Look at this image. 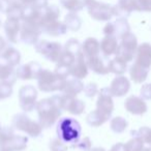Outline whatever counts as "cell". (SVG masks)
Instances as JSON below:
<instances>
[{"instance_id":"8fae6325","label":"cell","mask_w":151,"mask_h":151,"mask_svg":"<svg viewBox=\"0 0 151 151\" xmlns=\"http://www.w3.org/2000/svg\"><path fill=\"white\" fill-rule=\"evenodd\" d=\"M124 108L128 113L134 114V115H143L148 110L147 104L145 103V99L143 97L136 96V95L128 96L125 99Z\"/></svg>"},{"instance_id":"e0dca14e","label":"cell","mask_w":151,"mask_h":151,"mask_svg":"<svg viewBox=\"0 0 151 151\" xmlns=\"http://www.w3.org/2000/svg\"><path fill=\"white\" fill-rule=\"evenodd\" d=\"M27 137L15 134L5 144L0 146V149H9L12 151H22L27 147Z\"/></svg>"},{"instance_id":"f546056e","label":"cell","mask_w":151,"mask_h":151,"mask_svg":"<svg viewBox=\"0 0 151 151\" xmlns=\"http://www.w3.org/2000/svg\"><path fill=\"white\" fill-rule=\"evenodd\" d=\"M65 51H68V52L73 53V54H75V55H78L79 53L82 52L79 42L75 40H70L67 42L66 46H65Z\"/></svg>"},{"instance_id":"f1b7e54d","label":"cell","mask_w":151,"mask_h":151,"mask_svg":"<svg viewBox=\"0 0 151 151\" xmlns=\"http://www.w3.org/2000/svg\"><path fill=\"white\" fill-rule=\"evenodd\" d=\"M49 148L51 151H67V145H65V143L61 139L56 138L50 142Z\"/></svg>"},{"instance_id":"277c9868","label":"cell","mask_w":151,"mask_h":151,"mask_svg":"<svg viewBox=\"0 0 151 151\" xmlns=\"http://www.w3.org/2000/svg\"><path fill=\"white\" fill-rule=\"evenodd\" d=\"M13 127L15 129L27 134L32 138H37L42 134V126L40 122H36L28 117L26 114L20 113L14 116L13 118Z\"/></svg>"},{"instance_id":"f35d334b","label":"cell","mask_w":151,"mask_h":151,"mask_svg":"<svg viewBox=\"0 0 151 151\" xmlns=\"http://www.w3.org/2000/svg\"><path fill=\"white\" fill-rule=\"evenodd\" d=\"M149 151H151V146H150V147H149Z\"/></svg>"},{"instance_id":"d6986e66","label":"cell","mask_w":151,"mask_h":151,"mask_svg":"<svg viewBox=\"0 0 151 151\" xmlns=\"http://www.w3.org/2000/svg\"><path fill=\"white\" fill-rule=\"evenodd\" d=\"M149 69L134 62L129 68V76L132 81L136 84H142L148 78Z\"/></svg>"},{"instance_id":"7c38bea8","label":"cell","mask_w":151,"mask_h":151,"mask_svg":"<svg viewBox=\"0 0 151 151\" xmlns=\"http://www.w3.org/2000/svg\"><path fill=\"white\" fill-rule=\"evenodd\" d=\"M130 88V82L124 76H118L112 81L109 87V90L113 96L121 97L128 92Z\"/></svg>"},{"instance_id":"3957f363","label":"cell","mask_w":151,"mask_h":151,"mask_svg":"<svg viewBox=\"0 0 151 151\" xmlns=\"http://www.w3.org/2000/svg\"><path fill=\"white\" fill-rule=\"evenodd\" d=\"M66 79L57 75L55 71L49 69H42L37 77V86L40 91L44 92H54L62 91L64 88Z\"/></svg>"},{"instance_id":"2e32d148","label":"cell","mask_w":151,"mask_h":151,"mask_svg":"<svg viewBox=\"0 0 151 151\" xmlns=\"http://www.w3.org/2000/svg\"><path fill=\"white\" fill-rule=\"evenodd\" d=\"M85 60H86V63L88 65V68L91 69L92 71H94L97 75L105 76L110 73L109 67H108V63H106L104 61V59L101 57H99V55L89 57V58H85Z\"/></svg>"},{"instance_id":"484cf974","label":"cell","mask_w":151,"mask_h":151,"mask_svg":"<svg viewBox=\"0 0 151 151\" xmlns=\"http://www.w3.org/2000/svg\"><path fill=\"white\" fill-rule=\"evenodd\" d=\"M124 147L125 151H142L144 148V142L138 136H134L126 144H124Z\"/></svg>"},{"instance_id":"8992f818","label":"cell","mask_w":151,"mask_h":151,"mask_svg":"<svg viewBox=\"0 0 151 151\" xmlns=\"http://www.w3.org/2000/svg\"><path fill=\"white\" fill-rule=\"evenodd\" d=\"M137 51V38L134 35L128 33L123 35L121 45L117 51V56L123 59L125 62H130L134 60Z\"/></svg>"},{"instance_id":"7402d4cb","label":"cell","mask_w":151,"mask_h":151,"mask_svg":"<svg viewBox=\"0 0 151 151\" xmlns=\"http://www.w3.org/2000/svg\"><path fill=\"white\" fill-rule=\"evenodd\" d=\"M108 67H109V71L112 73H115L117 76H121L127 69V62L121 59L120 57L116 56L112 60L108 61Z\"/></svg>"},{"instance_id":"603a6c76","label":"cell","mask_w":151,"mask_h":151,"mask_svg":"<svg viewBox=\"0 0 151 151\" xmlns=\"http://www.w3.org/2000/svg\"><path fill=\"white\" fill-rule=\"evenodd\" d=\"M118 48L119 47H118L116 38L111 37V36H107L106 38H104L101 44V50L106 57H109L113 54H117Z\"/></svg>"},{"instance_id":"52a82bcc","label":"cell","mask_w":151,"mask_h":151,"mask_svg":"<svg viewBox=\"0 0 151 151\" xmlns=\"http://www.w3.org/2000/svg\"><path fill=\"white\" fill-rule=\"evenodd\" d=\"M36 51L40 54H42L46 59H48L51 62H58L62 55V48L58 42H38L36 45Z\"/></svg>"},{"instance_id":"836d02e7","label":"cell","mask_w":151,"mask_h":151,"mask_svg":"<svg viewBox=\"0 0 151 151\" xmlns=\"http://www.w3.org/2000/svg\"><path fill=\"white\" fill-rule=\"evenodd\" d=\"M110 151H125V147L123 143H117L110 149Z\"/></svg>"},{"instance_id":"4fadbf2b","label":"cell","mask_w":151,"mask_h":151,"mask_svg":"<svg viewBox=\"0 0 151 151\" xmlns=\"http://www.w3.org/2000/svg\"><path fill=\"white\" fill-rule=\"evenodd\" d=\"M88 65L86 63V60L84 58V55L83 53H79L77 55V58L76 61L73 62V64L69 68V76H71L73 78L77 79H82L86 78L87 75H88Z\"/></svg>"},{"instance_id":"30bf717a","label":"cell","mask_w":151,"mask_h":151,"mask_svg":"<svg viewBox=\"0 0 151 151\" xmlns=\"http://www.w3.org/2000/svg\"><path fill=\"white\" fill-rule=\"evenodd\" d=\"M42 69V68L40 63L31 61L18 67L16 73H17V78L20 80H32V79H37Z\"/></svg>"},{"instance_id":"ab89813d","label":"cell","mask_w":151,"mask_h":151,"mask_svg":"<svg viewBox=\"0 0 151 151\" xmlns=\"http://www.w3.org/2000/svg\"><path fill=\"white\" fill-rule=\"evenodd\" d=\"M1 128H2V127H1V124H0V129H1Z\"/></svg>"},{"instance_id":"5b68a950","label":"cell","mask_w":151,"mask_h":151,"mask_svg":"<svg viewBox=\"0 0 151 151\" xmlns=\"http://www.w3.org/2000/svg\"><path fill=\"white\" fill-rule=\"evenodd\" d=\"M37 99V91L32 85L23 86L19 91L20 107L24 112H31L35 109Z\"/></svg>"},{"instance_id":"8d00e7d4","label":"cell","mask_w":151,"mask_h":151,"mask_svg":"<svg viewBox=\"0 0 151 151\" xmlns=\"http://www.w3.org/2000/svg\"><path fill=\"white\" fill-rule=\"evenodd\" d=\"M1 99H3V97H2V92H1V87H0V101Z\"/></svg>"},{"instance_id":"74e56055","label":"cell","mask_w":151,"mask_h":151,"mask_svg":"<svg viewBox=\"0 0 151 151\" xmlns=\"http://www.w3.org/2000/svg\"><path fill=\"white\" fill-rule=\"evenodd\" d=\"M0 151H12L9 149H0Z\"/></svg>"},{"instance_id":"83f0119b","label":"cell","mask_w":151,"mask_h":151,"mask_svg":"<svg viewBox=\"0 0 151 151\" xmlns=\"http://www.w3.org/2000/svg\"><path fill=\"white\" fill-rule=\"evenodd\" d=\"M132 134L138 136L139 138L142 139L143 142L148 144L149 146H151V128L150 127H148V126H143L138 132H132Z\"/></svg>"},{"instance_id":"7a4b0ae2","label":"cell","mask_w":151,"mask_h":151,"mask_svg":"<svg viewBox=\"0 0 151 151\" xmlns=\"http://www.w3.org/2000/svg\"><path fill=\"white\" fill-rule=\"evenodd\" d=\"M57 134L64 143L77 144L81 136V125L73 118H63L57 126Z\"/></svg>"},{"instance_id":"1f68e13d","label":"cell","mask_w":151,"mask_h":151,"mask_svg":"<svg viewBox=\"0 0 151 151\" xmlns=\"http://www.w3.org/2000/svg\"><path fill=\"white\" fill-rule=\"evenodd\" d=\"M73 148H78L81 151H90L91 150V141L89 138H84L81 142H78L76 145H73Z\"/></svg>"},{"instance_id":"ffe728a7","label":"cell","mask_w":151,"mask_h":151,"mask_svg":"<svg viewBox=\"0 0 151 151\" xmlns=\"http://www.w3.org/2000/svg\"><path fill=\"white\" fill-rule=\"evenodd\" d=\"M101 52V45L95 38H88L84 42L82 48V53L85 58L97 56Z\"/></svg>"},{"instance_id":"ac0fdd59","label":"cell","mask_w":151,"mask_h":151,"mask_svg":"<svg viewBox=\"0 0 151 151\" xmlns=\"http://www.w3.org/2000/svg\"><path fill=\"white\" fill-rule=\"evenodd\" d=\"M84 86L85 85L83 84V82L80 79H66L62 92L64 94L70 95V96H77V94H79L84 90Z\"/></svg>"},{"instance_id":"5bb4252c","label":"cell","mask_w":151,"mask_h":151,"mask_svg":"<svg viewBox=\"0 0 151 151\" xmlns=\"http://www.w3.org/2000/svg\"><path fill=\"white\" fill-rule=\"evenodd\" d=\"M134 62L146 68L151 67V46L149 44H143L137 49Z\"/></svg>"},{"instance_id":"9c48e42d","label":"cell","mask_w":151,"mask_h":151,"mask_svg":"<svg viewBox=\"0 0 151 151\" xmlns=\"http://www.w3.org/2000/svg\"><path fill=\"white\" fill-rule=\"evenodd\" d=\"M60 107L61 110L69 112L73 115H80L85 110V103L81 99H78L76 96L63 94L60 95Z\"/></svg>"},{"instance_id":"4dcf8cb0","label":"cell","mask_w":151,"mask_h":151,"mask_svg":"<svg viewBox=\"0 0 151 151\" xmlns=\"http://www.w3.org/2000/svg\"><path fill=\"white\" fill-rule=\"evenodd\" d=\"M85 95L87 97H93L97 92H99V88H97V85L95 83H88L87 85L84 86Z\"/></svg>"},{"instance_id":"cb8c5ba5","label":"cell","mask_w":151,"mask_h":151,"mask_svg":"<svg viewBox=\"0 0 151 151\" xmlns=\"http://www.w3.org/2000/svg\"><path fill=\"white\" fill-rule=\"evenodd\" d=\"M108 120L109 119H108L101 112H99L97 109L90 112L86 117L87 123L90 126H92V127H99V126L103 125L104 123H106Z\"/></svg>"},{"instance_id":"4316f807","label":"cell","mask_w":151,"mask_h":151,"mask_svg":"<svg viewBox=\"0 0 151 151\" xmlns=\"http://www.w3.org/2000/svg\"><path fill=\"white\" fill-rule=\"evenodd\" d=\"M76 58H77V55L73 54V53L68 52V51H63L62 55H61L60 59L58 61V65L70 68V66L76 61Z\"/></svg>"},{"instance_id":"d590c367","label":"cell","mask_w":151,"mask_h":151,"mask_svg":"<svg viewBox=\"0 0 151 151\" xmlns=\"http://www.w3.org/2000/svg\"><path fill=\"white\" fill-rule=\"evenodd\" d=\"M90 151H106L104 148H101V147H95V148L91 149Z\"/></svg>"},{"instance_id":"d4e9b609","label":"cell","mask_w":151,"mask_h":151,"mask_svg":"<svg viewBox=\"0 0 151 151\" xmlns=\"http://www.w3.org/2000/svg\"><path fill=\"white\" fill-rule=\"evenodd\" d=\"M110 126H111V129L113 130L116 134H121L124 130L127 128L128 126V122L125 118L121 117V116H117V117L113 118L111 120V123H110Z\"/></svg>"},{"instance_id":"9a60e30c","label":"cell","mask_w":151,"mask_h":151,"mask_svg":"<svg viewBox=\"0 0 151 151\" xmlns=\"http://www.w3.org/2000/svg\"><path fill=\"white\" fill-rule=\"evenodd\" d=\"M17 73L14 67L9 65L0 56V82L9 83L14 85L17 81Z\"/></svg>"},{"instance_id":"6da1fadb","label":"cell","mask_w":151,"mask_h":151,"mask_svg":"<svg viewBox=\"0 0 151 151\" xmlns=\"http://www.w3.org/2000/svg\"><path fill=\"white\" fill-rule=\"evenodd\" d=\"M60 95H53L49 99H44L37 101L36 111H37L40 123L42 128H49L59 119L61 115L60 107Z\"/></svg>"},{"instance_id":"d6a6232c","label":"cell","mask_w":151,"mask_h":151,"mask_svg":"<svg viewBox=\"0 0 151 151\" xmlns=\"http://www.w3.org/2000/svg\"><path fill=\"white\" fill-rule=\"evenodd\" d=\"M141 97L151 101V84H145L141 88Z\"/></svg>"},{"instance_id":"ba28073f","label":"cell","mask_w":151,"mask_h":151,"mask_svg":"<svg viewBox=\"0 0 151 151\" xmlns=\"http://www.w3.org/2000/svg\"><path fill=\"white\" fill-rule=\"evenodd\" d=\"M96 109L104 114L108 119L111 118V115L114 111L113 95L111 94L108 88H103L99 92V99L96 101Z\"/></svg>"},{"instance_id":"e575fe53","label":"cell","mask_w":151,"mask_h":151,"mask_svg":"<svg viewBox=\"0 0 151 151\" xmlns=\"http://www.w3.org/2000/svg\"><path fill=\"white\" fill-rule=\"evenodd\" d=\"M4 48H5V42H4V40H3L2 38L0 37V54L3 52Z\"/></svg>"},{"instance_id":"44dd1931","label":"cell","mask_w":151,"mask_h":151,"mask_svg":"<svg viewBox=\"0 0 151 151\" xmlns=\"http://www.w3.org/2000/svg\"><path fill=\"white\" fill-rule=\"evenodd\" d=\"M1 58L6 61L9 65L15 67L17 65H19L20 61H21V54L15 48L9 47V48H6L1 53Z\"/></svg>"}]
</instances>
